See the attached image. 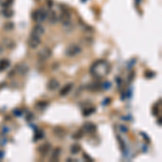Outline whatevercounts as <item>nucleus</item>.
Returning <instances> with one entry per match:
<instances>
[{
	"instance_id": "4",
	"label": "nucleus",
	"mask_w": 162,
	"mask_h": 162,
	"mask_svg": "<svg viewBox=\"0 0 162 162\" xmlns=\"http://www.w3.org/2000/svg\"><path fill=\"white\" fill-rule=\"evenodd\" d=\"M81 51H82V49H81L80 45L72 44L66 49L65 54H66V56H68V57H74V56H76V55H78L79 53H81Z\"/></svg>"
},
{
	"instance_id": "11",
	"label": "nucleus",
	"mask_w": 162,
	"mask_h": 162,
	"mask_svg": "<svg viewBox=\"0 0 162 162\" xmlns=\"http://www.w3.org/2000/svg\"><path fill=\"white\" fill-rule=\"evenodd\" d=\"M2 45L5 48L9 49V50H12L16 47V43L13 39H10V38H5L2 40Z\"/></svg>"
},
{
	"instance_id": "22",
	"label": "nucleus",
	"mask_w": 162,
	"mask_h": 162,
	"mask_svg": "<svg viewBox=\"0 0 162 162\" xmlns=\"http://www.w3.org/2000/svg\"><path fill=\"white\" fill-rule=\"evenodd\" d=\"M43 137H44V132L42 130H37L36 135H35V141H39V139H41Z\"/></svg>"
},
{
	"instance_id": "5",
	"label": "nucleus",
	"mask_w": 162,
	"mask_h": 162,
	"mask_svg": "<svg viewBox=\"0 0 162 162\" xmlns=\"http://www.w3.org/2000/svg\"><path fill=\"white\" fill-rule=\"evenodd\" d=\"M27 44L30 49L35 50L41 44V40H40V37L36 36V35H33V33H30V36H29L28 40H27Z\"/></svg>"
},
{
	"instance_id": "16",
	"label": "nucleus",
	"mask_w": 162,
	"mask_h": 162,
	"mask_svg": "<svg viewBox=\"0 0 162 162\" xmlns=\"http://www.w3.org/2000/svg\"><path fill=\"white\" fill-rule=\"evenodd\" d=\"M61 151H62V149H61L60 147L55 148L54 151H53L52 157H51V160H52V161H57L58 158H60V156H61Z\"/></svg>"
},
{
	"instance_id": "32",
	"label": "nucleus",
	"mask_w": 162,
	"mask_h": 162,
	"mask_svg": "<svg viewBox=\"0 0 162 162\" xmlns=\"http://www.w3.org/2000/svg\"><path fill=\"white\" fill-rule=\"evenodd\" d=\"M13 76H15V70H14V69H13L12 72H10L9 74H8V77H10V78H11V77H13Z\"/></svg>"
},
{
	"instance_id": "17",
	"label": "nucleus",
	"mask_w": 162,
	"mask_h": 162,
	"mask_svg": "<svg viewBox=\"0 0 162 162\" xmlns=\"http://www.w3.org/2000/svg\"><path fill=\"white\" fill-rule=\"evenodd\" d=\"M48 19L51 24H55V23L57 22V14L54 12V11H52V12H50L48 14Z\"/></svg>"
},
{
	"instance_id": "13",
	"label": "nucleus",
	"mask_w": 162,
	"mask_h": 162,
	"mask_svg": "<svg viewBox=\"0 0 162 162\" xmlns=\"http://www.w3.org/2000/svg\"><path fill=\"white\" fill-rule=\"evenodd\" d=\"M72 88H74V83H72V82L67 83L66 86H63V89L60 91V95L61 96H66L67 94L69 93V92H72Z\"/></svg>"
},
{
	"instance_id": "10",
	"label": "nucleus",
	"mask_w": 162,
	"mask_h": 162,
	"mask_svg": "<svg viewBox=\"0 0 162 162\" xmlns=\"http://www.w3.org/2000/svg\"><path fill=\"white\" fill-rule=\"evenodd\" d=\"M58 88H60V82L54 78L50 79V80L48 81V83H47V89H48L49 91H55Z\"/></svg>"
},
{
	"instance_id": "27",
	"label": "nucleus",
	"mask_w": 162,
	"mask_h": 162,
	"mask_svg": "<svg viewBox=\"0 0 162 162\" xmlns=\"http://www.w3.org/2000/svg\"><path fill=\"white\" fill-rule=\"evenodd\" d=\"M110 88V82H104L102 83V89H109Z\"/></svg>"
},
{
	"instance_id": "21",
	"label": "nucleus",
	"mask_w": 162,
	"mask_h": 162,
	"mask_svg": "<svg viewBox=\"0 0 162 162\" xmlns=\"http://www.w3.org/2000/svg\"><path fill=\"white\" fill-rule=\"evenodd\" d=\"M14 28V23L13 22H7V23H5V25H3V29L5 30H12V29Z\"/></svg>"
},
{
	"instance_id": "7",
	"label": "nucleus",
	"mask_w": 162,
	"mask_h": 162,
	"mask_svg": "<svg viewBox=\"0 0 162 162\" xmlns=\"http://www.w3.org/2000/svg\"><path fill=\"white\" fill-rule=\"evenodd\" d=\"M14 70H15V74L21 75V76H25V75L28 72L29 68L26 64L22 63V64H17L16 66L14 67Z\"/></svg>"
},
{
	"instance_id": "29",
	"label": "nucleus",
	"mask_w": 162,
	"mask_h": 162,
	"mask_svg": "<svg viewBox=\"0 0 162 162\" xmlns=\"http://www.w3.org/2000/svg\"><path fill=\"white\" fill-rule=\"evenodd\" d=\"M120 130H121L122 132H124V133H126V132L129 131V129H128L125 125H121V126H120Z\"/></svg>"
},
{
	"instance_id": "12",
	"label": "nucleus",
	"mask_w": 162,
	"mask_h": 162,
	"mask_svg": "<svg viewBox=\"0 0 162 162\" xmlns=\"http://www.w3.org/2000/svg\"><path fill=\"white\" fill-rule=\"evenodd\" d=\"M44 31H45V29L43 28V26L37 24L33 26V30H31V33H33V35H36V36H38V37H41L44 35Z\"/></svg>"
},
{
	"instance_id": "31",
	"label": "nucleus",
	"mask_w": 162,
	"mask_h": 162,
	"mask_svg": "<svg viewBox=\"0 0 162 162\" xmlns=\"http://www.w3.org/2000/svg\"><path fill=\"white\" fill-rule=\"evenodd\" d=\"M134 76H135V74H134V72H131V74H130V76H129V82H131V80H133Z\"/></svg>"
},
{
	"instance_id": "28",
	"label": "nucleus",
	"mask_w": 162,
	"mask_h": 162,
	"mask_svg": "<svg viewBox=\"0 0 162 162\" xmlns=\"http://www.w3.org/2000/svg\"><path fill=\"white\" fill-rule=\"evenodd\" d=\"M83 158H84V159H86V160H88V161H91V162H93V161H94V160L92 159V158H91L90 156H88V155H86V153H83Z\"/></svg>"
},
{
	"instance_id": "15",
	"label": "nucleus",
	"mask_w": 162,
	"mask_h": 162,
	"mask_svg": "<svg viewBox=\"0 0 162 162\" xmlns=\"http://www.w3.org/2000/svg\"><path fill=\"white\" fill-rule=\"evenodd\" d=\"M10 66V61L7 60V58H2L0 60V72H3L8 67Z\"/></svg>"
},
{
	"instance_id": "33",
	"label": "nucleus",
	"mask_w": 162,
	"mask_h": 162,
	"mask_svg": "<svg viewBox=\"0 0 162 162\" xmlns=\"http://www.w3.org/2000/svg\"><path fill=\"white\" fill-rule=\"evenodd\" d=\"M3 50H5V47L2 45V43H0V54L3 52Z\"/></svg>"
},
{
	"instance_id": "18",
	"label": "nucleus",
	"mask_w": 162,
	"mask_h": 162,
	"mask_svg": "<svg viewBox=\"0 0 162 162\" xmlns=\"http://www.w3.org/2000/svg\"><path fill=\"white\" fill-rule=\"evenodd\" d=\"M88 89L91 91H97L102 89V83L100 82H93V83H91L90 86H88Z\"/></svg>"
},
{
	"instance_id": "30",
	"label": "nucleus",
	"mask_w": 162,
	"mask_h": 162,
	"mask_svg": "<svg viewBox=\"0 0 162 162\" xmlns=\"http://www.w3.org/2000/svg\"><path fill=\"white\" fill-rule=\"evenodd\" d=\"M47 5H48L49 8H52L53 7V1L52 0H47Z\"/></svg>"
},
{
	"instance_id": "23",
	"label": "nucleus",
	"mask_w": 162,
	"mask_h": 162,
	"mask_svg": "<svg viewBox=\"0 0 162 162\" xmlns=\"http://www.w3.org/2000/svg\"><path fill=\"white\" fill-rule=\"evenodd\" d=\"M146 79H153L156 77V72H151V70H146L145 74H144Z\"/></svg>"
},
{
	"instance_id": "14",
	"label": "nucleus",
	"mask_w": 162,
	"mask_h": 162,
	"mask_svg": "<svg viewBox=\"0 0 162 162\" xmlns=\"http://www.w3.org/2000/svg\"><path fill=\"white\" fill-rule=\"evenodd\" d=\"M53 133L56 136H58V137H64L65 134H66V131L63 128H61V126H55L54 129H53Z\"/></svg>"
},
{
	"instance_id": "25",
	"label": "nucleus",
	"mask_w": 162,
	"mask_h": 162,
	"mask_svg": "<svg viewBox=\"0 0 162 162\" xmlns=\"http://www.w3.org/2000/svg\"><path fill=\"white\" fill-rule=\"evenodd\" d=\"M83 136V130H79V131H77L76 133L72 135V138H75V139H79V138H81Z\"/></svg>"
},
{
	"instance_id": "26",
	"label": "nucleus",
	"mask_w": 162,
	"mask_h": 162,
	"mask_svg": "<svg viewBox=\"0 0 162 162\" xmlns=\"http://www.w3.org/2000/svg\"><path fill=\"white\" fill-rule=\"evenodd\" d=\"M37 106L40 108H45L48 106V102H38L37 103Z\"/></svg>"
},
{
	"instance_id": "19",
	"label": "nucleus",
	"mask_w": 162,
	"mask_h": 162,
	"mask_svg": "<svg viewBox=\"0 0 162 162\" xmlns=\"http://www.w3.org/2000/svg\"><path fill=\"white\" fill-rule=\"evenodd\" d=\"M95 112V108L94 107H86L83 109V111H82V114H83L84 117H88V116H91L92 114H94Z\"/></svg>"
},
{
	"instance_id": "35",
	"label": "nucleus",
	"mask_w": 162,
	"mask_h": 162,
	"mask_svg": "<svg viewBox=\"0 0 162 162\" xmlns=\"http://www.w3.org/2000/svg\"><path fill=\"white\" fill-rule=\"evenodd\" d=\"M13 112H14V114H17V116H21V114H22V111H21V110H19H19H14Z\"/></svg>"
},
{
	"instance_id": "8",
	"label": "nucleus",
	"mask_w": 162,
	"mask_h": 162,
	"mask_svg": "<svg viewBox=\"0 0 162 162\" xmlns=\"http://www.w3.org/2000/svg\"><path fill=\"white\" fill-rule=\"evenodd\" d=\"M50 150H51V144L50 143H43L38 147V153H40L42 157L48 156V153H50Z\"/></svg>"
},
{
	"instance_id": "3",
	"label": "nucleus",
	"mask_w": 162,
	"mask_h": 162,
	"mask_svg": "<svg viewBox=\"0 0 162 162\" xmlns=\"http://www.w3.org/2000/svg\"><path fill=\"white\" fill-rule=\"evenodd\" d=\"M47 17H48V13L44 9H38L36 11H33V14H31V19L36 23H40V22L44 21Z\"/></svg>"
},
{
	"instance_id": "24",
	"label": "nucleus",
	"mask_w": 162,
	"mask_h": 162,
	"mask_svg": "<svg viewBox=\"0 0 162 162\" xmlns=\"http://www.w3.org/2000/svg\"><path fill=\"white\" fill-rule=\"evenodd\" d=\"M2 14L5 15V17H11L13 15V11L11 9H8V8H5V10L2 11Z\"/></svg>"
},
{
	"instance_id": "20",
	"label": "nucleus",
	"mask_w": 162,
	"mask_h": 162,
	"mask_svg": "<svg viewBox=\"0 0 162 162\" xmlns=\"http://www.w3.org/2000/svg\"><path fill=\"white\" fill-rule=\"evenodd\" d=\"M81 151V147L79 144H74V145H72V147H70V153H72V155H77V153H79Z\"/></svg>"
},
{
	"instance_id": "34",
	"label": "nucleus",
	"mask_w": 162,
	"mask_h": 162,
	"mask_svg": "<svg viewBox=\"0 0 162 162\" xmlns=\"http://www.w3.org/2000/svg\"><path fill=\"white\" fill-rule=\"evenodd\" d=\"M105 102L103 103V104H104V105H106V104H109V102H110V98H105Z\"/></svg>"
},
{
	"instance_id": "1",
	"label": "nucleus",
	"mask_w": 162,
	"mask_h": 162,
	"mask_svg": "<svg viewBox=\"0 0 162 162\" xmlns=\"http://www.w3.org/2000/svg\"><path fill=\"white\" fill-rule=\"evenodd\" d=\"M110 72V65L108 64L106 61L104 60H98L95 63L92 64L90 68V72L93 75L94 77L97 78H102V77L108 75Z\"/></svg>"
},
{
	"instance_id": "9",
	"label": "nucleus",
	"mask_w": 162,
	"mask_h": 162,
	"mask_svg": "<svg viewBox=\"0 0 162 162\" xmlns=\"http://www.w3.org/2000/svg\"><path fill=\"white\" fill-rule=\"evenodd\" d=\"M82 130L88 134H94L96 132V125L92 122H86L83 124V129Z\"/></svg>"
},
{
	"instance_id": "6",
	"label": "nucleus",
	"mask_w": 162,
	"mask_h": 162,
	"mask_svg": "<svg viewBox=\"0 0 162 162\" xmlns=\"http://www.w3.org/2000/svg\"><path fill=\"white\" fill-rule=\"evenodd\" d=\"M51 56H52V51H51V49L48 48V47H44V48L40 49V50L38 51V58L40 61H47V60H49Z\"/></svg>"
},
{
	"instance_id": "2",
	"label": "nucleus",
	"mask_w": 162,
	"mask_h": 162,
	"mask_svg": "<svg viewBox=\"0 0 162 162\" xmlns=\"http://www.w3.org/2000/svg\"><path fill=\"white\" fill-rule=\"evenodd\" d=\"M61 10H62L61 21H62V23L64 25H69V24H70V19H72L70 10H69L65 5H61Z\"/></svg>"
}]
</instances>
